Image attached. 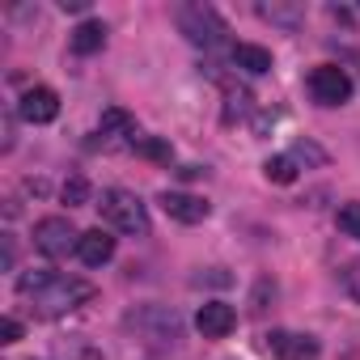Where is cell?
I'll list each match as a JSON object with an SVG mask.
<instances>
[{
    "label": "cell",
    "instance_id": "3",
    "mask_svg": "<svg viewBox=\"0 0 360 360\" xmlns=\"http://www.w3.org/2000/svg\"><path fill=\"white\" fill-rule=\"evenodd\" d=\"M34 246L47 255V259H68L81 250V233L68 217H43L34 225Z\"/></svg>",
    "mask_w": 360,
    "mask_h": 360
},
{
    "label": "cell",
    "instance_id": "25",
    "mask_svg": "<svg viewBox=\"0 0 360 360\" xmlns=\"http://www.w3.org/2000/svg\"><path fill=\"white\" fill-rule=\"evenodd\" d=\"M229 280H233V276H229V271H225V267H212V271H208V276H195V284H217V288H225V284H229Z\"/></svg>",
    "mask_w": 360,
    "mask_h": 360
},
{
    "label": "cell",
    "instance_id": "1",
    "mask_svg": "<svg viewBox=\"0 0 360 360\" xmlns=\"http://www.w3.org/2000/svg\"><path fill=\"white\" fill-rule=\"evenodd\" d=\"M98 212H102V221L115 233H127V238H144L148 233V208H144V200L136 191H123V187L102 191Z\"/></svg>",
    "mask_w": 360,
    "mask_h": 360
},
{
    "label": "cell",
    "instance_id": "22",
    "mask_svg": "<svg viewBox=\"0 0 360 360\" xmlns=\"http://www.w3.org/2000/svg\"><path fill=\"white\" fill-rule=\"evenodd\" d=\"M51 276H56V271H43V267H39V271H26V276H18V292H22V297H34Z\"/></svg>",
    "mask_w": 360,
    "mask_h": 360
},
{
    "label": "cell",
    "instance_id": "15",
    "mask_svg": "<svg viewBox=\"0 0 360 360\" xmlns=\"http://www.w3.org/2000/svg\"><path fill=\"white\" fill-rule=\"evenodd\" d=\"M131 148H136V157L157 161V165H169V157H174L169 140H161V136H136V140H131Z\"/></svg>",
    "mask_w": 360,
    "mask_h": 360
},
{
    "label": "cell",
    "instance_id": "13",
    "mask_svg": "<svg viewBox=\"0 0 360 360\" xmlns=\"http://www.w3.org/2000/svg\"><path fill=\"white\" fill-rule=\"evenodd\" d=\"M233 64L246 68V72H255V77H263V72H271V51L255 47V43H238L233 47Z\"/></svg>",
    "mask_w": 360,
    "mask_h": 360
},
{
    "label": "cell",
    "instance_id": "23",
    "mask_svg": "<svg viewBox=\"0 0 360 360\" xmlns=\"http://www.w3.org/2000/svg\"><path fill=\"white\" fill-rule=\"evenodd\" d=\"M343 288L352 292V301L360 305V259H352L347 267H343Z\"/></svg>",
    "mask_w": 360,
    "mask_h": 360
},
{
    "label": "cell",
    "instance_id": "18",
    "mask_svg": "<svg viewBox=\"0 0 360 360\" xmlns=\"http://www.w3.org/2000/svg\"><path fill=\"white\" fill-rule=\"evenodd\" d=\"M60 200L68 204V208H81V204H89V183L81 174H68L64 178V187H60Z\"/></svg>",
    "mask_w": 360,
    "mask_h": 360
},
{
    "label": "cell",
    "instance_id": "8",
    "mask_svg": "<svg viewBox=\"0 0 360 360\" xmlns=\"http://www.w3.org/2000/svg\"><path fill=\"white\" fill-rule=\"evenodd\" d=\"M161 208H165V217L169 221H178V225H200V221H208V200H200V195H187V191H161Z\"/></svg>",
    "mask_w": 360,
    "mask_h": 360
},
{
    "label": "cell",
    "instance_id": "26",
    "mask_svg": "<svg viewBox=\"0 0 360 360\" xmlns=\"http://www.w3.org/2000/svg\"><path fill=\"white\" fill-rule=\"evenodd\" d=\"M60 9H64V13H85L89 0H60Z\"/></svg>",
    "mask_w": 360,
    "mask_h": 360
},
{
    "label": "cell",
    "instance_id": "4",
    "mask_svg": "<svg viewBox=\"0 0 360 360\" xmlns=\"http://www.w3.org/2000/svg\"><path fill=\"white\" fill-rule=\"evenodd\" d=\"M178 26H183V34L195 43V47H221L225 43V22L217 18V9L208 5H183L178 9Z\"/></svg>",
    "mask_w": 360,
    "mask_h": 360
},
{
    "label": "cell",
    "instance_id": "20",
    "mask_svg": "<svg viewBox=\"0 0 360 360\" xmlns=\"http://www.w3.org/2000/svg\"><path fill=\"white\" fill-rule=\"evenodd\" d=\"M259 18H267L276 26H297L301 22V9L297 5H259Z\"/></svg>",
    "mask_w": 360,
    "mask_h": 360
},
{
    "label": "cell",
    "instance_id": "9",
    "mask_svg": "<svg viewBox=\"0 0 360 360\" xmlns=\"http://www.w3.org/2000/svg\"><path fill=\"white\" fill-rule=\"evenodd\" d=\"M18 115H22L26 123H51V119L60 115V94H56V89H47V85H34V89H26V94H22Z\"/></svg>",
    "mask_w": 360,
    "mask_h": 360
},
{
    "label": "cell",
    "instance_id": "6",
    "mask_svg": "<svg viewBox=\"0 0 360 360\" xmlns=\"http://www.w3.org/2000/svg\"><path fill=\"white\" fill-rule=\"evenodd\" d=\"M123 322H127L131 330L157 339V343H178V339H183V318H178L174 309H161V305H144V309L127 314Z\"/></svg>",
    "mask_w": 360,
    "mask_h": 360
},
{
    "label": "cell",
    "instance_id": "21",
    "mask_svg": "<svg viewBox=\"0 0 360 360\" xmlns=\"http://www.w3.org/2000/svg\"><path fill=\"white\" fill-rule=\"evenodd\" d=\"M246 110H250V94H246V89H233V85H225V123L242 119Z\"/></svg>",
    "mask_w": 360,
    "mask_h": 360
},
{
    "label": "cell",
    "instance_id": "14",
    "mask_svg": "<svg viewBox=\"0 0 360 360\" xmlns=\"http://www.w3.org/2000/svg\"><path fill=\"white\" fill-rule=\"evenodd\" d=\"M98 123H102V136H131L136 131V115L123 106H106Z\"/></svg>",
    "mask_w": 360,
    "mask_h": 360
},
{
    "label": "cell",
    "instance_id": "5",
    "mask_svg": "<svg viewBox=\"0 0 360 360\" xmlns=\"http://www.w3.org/2000/svg\"><path fill=\"white\" fill-rule=\"evenodd\" d=\"M305 89H309V98L318 106H343L352 98V77L339 64H318V68H309Z\"/></svg>",
    "mask_w": 360,
    "mask_h": 360
},
{
    "label": "cell",
    "instance_id": "16",
    "mask_svg": "<svg viewBox=\"0 0 360 360\" xmlns=\"http://www.w3.org/2000/svg\"><path fill=\"white\" fill-rule=\"evenodd\" d=\"M263 174H267V183H280V187H288V183H297V161L284 153V157H267L263 161Z\"/></svg>",
    "mask_w": 360,
    "mask_h": 360
},
{
    "label": "cell",
    "instance_id": "7",
    "mask_svg": "<svg viewBox=\"0 0 360 360\" xmlns=\"http://www.w3.org/2000/svg\"><path fill=\"white\" fill-rule=\"evenodd\" d=\"M267 343V352L276 356V360H318V339L314 335H301V330H271V335H263Z\"/></svg>",
    "mask_w": 360,
    "mask_h": 360
},
{
    "label": "cell",
    "instance_id": "24",
    "mask_svg": "<svg viewBox=\"0 0 360 360\" xmlns=\"http://www.w3.org/2000/svg\"><path fill=\"white\" fill-rule=\"evenodd\" d=\"M18 339H22V322L5 318V322H0V343H18Z\"/></svg>",
    "mask_w": 360,
    "mask_h": 360
},
{
    "label": "cell",
    "instance_id": "11",
    "mask_svg": "<svg viewBox=\"0 0 360 360\" xmlns=\"http://www.w3.org/2000/svg\"><path fill=\"white\" fill-rule=\"evenodd\" d=\"M77 259H81L85 267H106V263L115 259V238H110L106 229H89V233H81V250H77Z\"/></svg>",
    "mask_w": 360,
    "mask_h": 360
},
{
    "label": "cell",
    "instance_id": "12",
    "mask_svg": "<svg viewBox=\"0 0 360 360\" xmlns=\"http://www.w3.org/2000/svg\"><path fill=\"white\" fill-rule=\"evenodd\" d=\"M68 43H72V51H77V56H94V51H102V47H106V26L89 18V22H81V26L72 30V39H68Z\"/></svg>",
    "mask_w": 360,
    "mask_h": 360
},
{
    "label": "cell",
    "instance_id": "19",
    "mask_svg": "<svg viewBox=\"0 0 360 360\" xmlns=\"http://www.w3.org/2000/svg\"><path fill=\"white\" fill-rule=\"evenodd\" d=\"M335 225H339V233H343V238L360 242V204H339V212H335Z\"/></svg>",
    "mask_w": 360,
    "mask_h": 360
},
{
    "label": "cell",
    "instance_id": "10",
    "mask_svg": "<svg viewBox=\"0 0 360 360\" xmlns=\"http://www.w3.org/2000/svg\"><path fill=\"white\" fill-rule=\"evenodd\" d=\"M195 326L204 339H225L233 326H238V309L225 305V301H204L200 314H195Z\"/></svg>",
    "mask_w": 360,
    "mask_h": 360
},
{
    "label": "cell",
    "instance_id": "17",
    "mask_svg": "<svg viewBox=\"0 0 360 360\" xmlns=\"http://www.w3.org/2000/svg\"><path fill=\"white\" fill-rule=\"evenodd\" d=\"M288 157H292L297 165H326V148H322V144H314V140H292Z\"/></svg>",
    "mask_w": 360,
    "mask_h": 360
},
{
    "label": "cell",
    "instance_id": "2",
    "mask_svg": "<svg viewBox=\"0 0 360 360\" xmlns=\"http://www.w3.org/2000/svg\"><path fill=\"white\" fill-rule=\"evenodd\" d=\"M85 301H94V284L89 280H77V276H51L39 292H34V314L43 318H64L72 309H81Z\"/></svg>",
    "mask_w": 360,
    "mask_h": 360
}]
</instances>
